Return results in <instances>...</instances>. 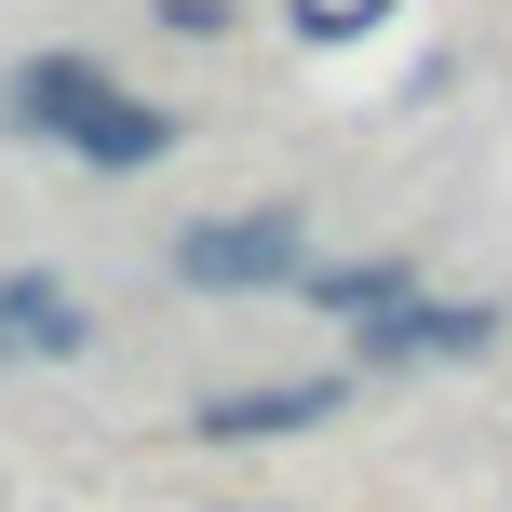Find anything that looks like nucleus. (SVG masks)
<instances>
[{
  "label": "nucleus",
  "instance_id": "3",
  "mask_svg": "<svg viewBox=\"0 0 512 512\" xmlns=\"http://www.w3.org/2000/svg\"><path fill=\"white\" fill-rule=\"evenodd\" d=\"M310 418H337V378H283V391H216L203 432L216 445H270V432H310Z\"/></svg>",
  "mask_w": 512,
  "mask_h": 512
},
{
  "label": "nucleus",
  "instance_id": "8",
  "mask_svg": "<svg viewBox=\"0 0 512 512\" xmlns=\"http://www.w3.org/2000/svg\"><path fill=\"white\" fill-rule=\"evenodd\" d=\"M364 14H378V0H310V27H324V41H337V27H364Z\"/></svg>",
  "mask_w": 512,
  "mask_h": 512
},
{
  "label": "nucleus",
  "instance_id": "6",
  "mask_svg": "<svg viewBox=\"0 0 512 512\" xmlns=\"http://www.w3.org/2000/svg\"><path fill=\"white\" fill-rule=\"evenodd\" d=\"M310 310H337V324H391L405 310V270H297Z\"/></svg>",
  "mask_w": 512,
  "mask_h": 512
},
{
  "label": "nucleus",
  "instance_id": "2",
  "mask_svg": "<svg viewBox=\"0 0 512 512\" xmlns=\"http://www.w3.org/2000/svg\"><path fill=\"white\" fill-rule=\"evenodd\" d=\"M310 243H297V203H256V216H216V230H176V283H297Z\"/></svg>",
  "mask_w": 512,
  "mask_h": 512
},
{
  "label": "nucleus",
  "instance_id": "7",
  "mask_svg": "<svg viewBox=\"0 0 512 512\" xmlns=\"http://www.w3.org/2000/svg\"><path fill=\"white\" fill-rule=\"evenodd\" d=\"M162 27H189V41H216V27H230V0H162Z\"/></svg>",
  "mask_w": 512,
  "mask_h": 512
},
{
  "label": "nucleus",
  "instance_id": "1",
  "mask_svg": "<svg viewBox=\"0 0 512 512\" xmlns=\"http://www.w3.org/2000/svg\"><path fill=\"white\" fill-rule=\"evenodd\" d=\"M0 108H14V135H54V149H81L95 176H135V162H162V149H176V108L122 95L95 54H27V68L0 81Z\"/></svg>",
  "mask_w": 512,
  "mask_h": 512
},
{
  "label": "nucleus",
  "instance_id": "5",
  "mask_svg": "<svg viewBox=\"0 0 512 512\" xmlns=\"http://www.w3.org/2000/svg\"><path fill=\"white\" fill-rule=\"evenodd\" d=\"M486 324H499V310H472V297H405L391 324H364V337H378V364H418V351H486Z\"/></svg>",
  "mask_w": 512,
  "mask_h": 512
},
{
  "label": "nucleus",
  "instance_id": "4",
  "mask_svg": "<svg viewBox=\"0 0 512 512\" xmlns=\"http://www.w3.org/2000/svg\"><path fill=\"white\" fill-rule=\"evenodd\" d=\"M0 351H41V364H68V351H81V297H68L54 270L0 283Z\"/></svg>",
  "mask_w": 512,
  "mask_h": 512
}]
</instances>
